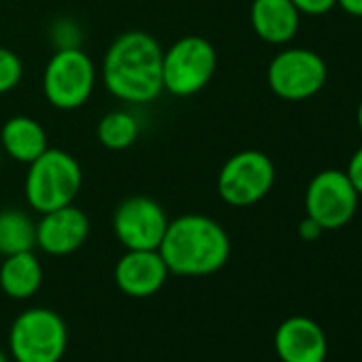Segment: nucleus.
Instances as JSON below:
<instances>
[{"label": "nucleus", "mask_w": 362, "mask_h": 362, "mask_svg": "<svg viewBox=\"0 0 362 362\" xmlns=\"http://www.w3.org/2000/svg\"><path fill=\"white\" fill-rule=\"evenodd\" d=\"M162 54L156 37L130 30L119 35L103 60L105 88L122 103L147 105L156 100L162 88Z\"/></svg>", "instance_id": "1"}, {"label": "nucleus", "mask_w": 362, "mask_h": 362, "mask_svg": "<svg viewBox=\"0 0 362 362\" xmlns=\"http://www.w3.org/2000/svg\"><path fill=\"white\" fill-rule=\"evenodd\" d=\"M168 273L205 277L218 273L230 256V239L222 224L201 214H186L168 222L158 247Z\"/></svg>", "instance_id": "2"}, {"label": "nucleus", "mask_w": 362, "mask_h": 362, "mask_svg": "<svg viewBox=\"0 0 362 362\" xmlns=\"http://www.w3.org/2000/svg\"><path fill=\"white\" fill-rule=\"evenodd\" d=\"M83 184L81 164L64 149H45L28 164L24 194L30 209L47 214L73 205Z\"/></svg>", "instance_id": "3"}, {"label": "nucleus", "mask_w": 362, "mask_h": 362, "mask_svg": "<svg viewBox=\"0 0 362 362\" xmlns=\"http://www.w3.org/2000/svg\"><path fill=\"white\" fill-rule=\"evenodd\" d=\"M216 69L218 54L205 37H181L162 54V88L179 98L194 96L209 86Z\"/></svg>", "instance_id": "4"}, {"label": "nucleus", "mask_w": 362, "mask_h": 362, "mask_svg": "<svg viewBox=\"0 0 362 362\" xmlns=\"http://www.w3.org/2000/svg\"><path fill=\"white\" fill-rule=\"evenodd\" d=\"M66 343L64 320L45 307L20 313L9 332V351L16 362H60Z\"/></svg>", "instance_id": "5"}, {"label": "nucleus", "mask_w": 362, "mask_h": 362, "mask_svg": "<svg viewBox=\"0 0 362 362\" xmlns=\"http://www.w3.org/2000/svg\"><path fill=\"white\" fill-rule=\"evenodd\" d=\"M96 86V66L81 47L56 49L43 71V94L62 111L83 107Z\"/></svg>", "instance_id": "6"}, {"label": "nucleus", "mask_w": 362, "mask_h": 362, "mask_svg": "<svg viewBox=\"0 0 362 362\" xmlns=\"http://www.w3.org/2000/svg\"><path fill=\"white\" fill-rule=\"evenodd\" d=\"M275 184V166L258 149H245L230 156L218 175V194L230 207H250L260 203Z\"/></svg>", "instance_id": "7"}, {"label": "nucleus", "mask_w": 362, "mask_h": 362, "mask_svg": "<svg viewBox=\"0 0 362 362\" xmlns=\"http://www.w3.org/2000/svg\"><path fill=\"white\" fill-rule=\"evenodd\" d=\"M305 207L307 218H311L322 230L343 228L356 216L358 192L345 170L328 168L309 181Z\"/></svg>", "instance_id": "8"}, {"label": "nucleus", "mask_w": 362, "mask_h": 362, "mask_svg": "<svg viewBox=\"0 0 362 362\" xmlns=\"http://www.w3.org/2000/svg\"><path fill=\"white\" fill-rule=\"evenodd\" d=\"M267 81L284 100H307L324 88L326 64L311 49H284L271 60Z\"/></svg>", "instance_id": "9"}, {"label": "nucleus", "mask_w": 362, "mask_h": 362, "mask_svg": "<svg viewBox=\"0 0 362 362\" xmlns=\"http://www.w3.org/2000/svg\"><path fill=\"white\" fill-rule=\"evenodd\" d=\"M166 226V211L149 197H128L113 214V233L126 250H158Z\"/></svg>", "instance_id": "10"}, {"label": "nucleus", "mask_w": 362, "mask_h": 362, "mask_svg": "<svg viewBox=\"0 0 362 362\" xmlns=\"http://www.w3.org/2000/svg\"><path fill=\"white\" fill-rule=\"evenodd\" d=\"M88 235L90 220L75 205L41 214V220L37 222V245L49 256H69L77 252L88 241Z\"/></svg>", "instance_id": "11"}, {"label": "nucleus", "mask_w": 362, "mask_h": 362, "mask_svg": "<svg viewBox=\"0 0 362 362\" xmlns=\"http://www.w3.org/2000/svg\"><path fill=\"white\" fill-rule=\"evenodd\" d=\"M168 277V267L158 250H128L115 264L117 288L134 298L156 294Z\"/></svg>", "instance_id": "12"}, {"label": "nucleus", "mask_w": 362, "mask_h": 362, "mask_svg": "<svg viewBox=\"0 0 362 362\" xmlns=\"http://www.w3.org/2000/svg\"><path fill=\"white\" fill-rule=\"evenodd\" d=\"M275 351L281 362H324L328 341L315 320L294 315L279 324L275 332Z\"/></svg>", "instance_id": "13"}, {"label": "nucleus", "mask_w": 362, "mask_h": 362, "mask_svg": "<svg viewBox=\"0 0 362 362\" xmlns=\"http://www.w3.org/2000/svg\"><path fill=\"white\" fill-rule=\"evenodd\" d=\"M250 22L262 41L271 45H284L298 33L300 13L292 5V0H254Z\"/></svg>", "instance_id": "14"}, {"label": "nucleus", "mask_w": 362, "mask_h": 362, "mask_svg": "<svg viewBox=\"0 0 362 362\" xmlns=\"http://www.w3.org/2000/svg\"><path fill=\"white\" fill-rule=\"evenodd\" d=\"M0 143L11 160L30 164L47 149V134L37 119L28 115H16L9 117L0 130Z\"/></svg>", "instance_id": "15"}, {"label": "nucleus", "mask_w": 362, "mask_h": 362, "mask_svg": "<svg viewBox=\"0 0 362 362\" xmlns=\"http://www.w3.org/2000/svg\"><path fill=\"white\" fill-rule=\"evenodd\" d=\"M43 284V267L33 252L5 256L0 267V288L11 298H30Z\"/></svg>", "instance_id": "16"}, {"label": "nucleus", "mask_w": 362, "mask_h": 362, "mask_svg": "<svg viewBox=\"0 0 362 362\" xmlns=\"http://www.w3.org/2000/svg\"><path fill=\"white\" fill-rule=\"evenodd\" d=\"M37 245V224L20 209L0 211V256L33 252Z\"/></svg>", "instance_id": "17"}, {"label": "nucleus", "mask_w": 362, "mask_h": 362, "mask_svg": "<svg viewBox=\"0 0 362 362\" xmlns=\"http://www.w3.org/2000/svg\"><path fill=\"white\" fill-rule=\"evenodd\" d=\"M139 119L124 109L111 111L107 113L98 126H96V136L98 141L113 151H122L128 149L130 145H134V141L139 139Z\"/></svg>", "instance_id": "18"}, {"label": "nucleus", "mask_w": 362, "mask_h": 362, "mask_svg": "<svg viewBox=\"0 0 362 362\" xmlns=\"http://www.w3.org/2000/svg\"><path fill=\"white\" fill-rule=\"evenodd\" d=\"M24 66L16 52L0 47V94H7L16 90L22 81Z\"/></svg>", "instance_id": "19"}, {"label": "nucleus", "mask_w": 362, "mask_h": 362, "mask_svg": "<svg viewBox=\"0 0 362 362\" xmlns=\"http://www.w3.org/2000/svg\"><path fill=\"white\" fill-rule=\"evenodd\" d=\"M52 41H56L58 49H69V47H79V28L71 22H58L52 33Z\"/></svg>", "instance_id": "20"}, {"label": "nucleus", "mask_w": 362, "mask_h": 362, "mask_svg": "<svg viewBox=\"0 0 362 362\" xmlns=\"http://www.w3.org/2000/svg\"><path fill=\"white\" fill-rule=\"evenodd\" d=\"M292 5L298 9V13L324 16V13H328L337 5V0H292Z\"/></svg>", "instance_id": "21"}, {"label": "nucleus", "mask_w": 362, "mask_h": 362, "mask_svg": "<svg viewBox=\"0 0 362 362\" xmlns=\"http://www.w3.org/2000/svg\"><path fill=\"white\" fill-rule=\"evenodd\" d=\"M347 177L351 181V186L356 188L358 197H362V147L351 156L349 164H347Z\"/></svg>", "instance_id": "22"}, {"label": "nucleus", "mask_w": 362, "mask_h": 362, "mask_svg": "<svg viewBox=\"0 0 362 362\" xmlns=\"http://www.w3.org/2000/svg\"><path fill=\"white\" fill-rule=\"evenodd\" d=\"M298 235L305 239V241H315L320 235H322V228L311 220V218H305L298 226Z\"/></svg>", "instance_id": "23"}, {"label": "nucleus", "mask_w": 362, "mask_h": 362, "mask_svg": "<svg viewBox=\"0 0 362 362\" xmlns=\"http://www.w3.org/2000/svg\"><path fill=\"white\" fill-rule=\"evenodd\" d=\"M337 5L345 13H349L354 18H362V0H337Z\"/></svg>", "instance_id": "24"}, {"label": "nucleus", "mask_w": 362, "mask_h": 362, "mask_svg": "<svg viewBox=\"0 0 362 362\" xmlns=\"http://www.w3.org/2000/svg\"><path fill=\"white\" fill-rule=\"evenodd\" d=\"M356 119H358V128H360V132H362V103L358 105V115H356Z\"/></svg>", "instance_id": "25"}, {"label": "nucleus", "mask_w": 362, "mask_h": 362, "mask_svg": "<svg viewBox=\"0 0 362 362\" xmlns=\"http://www.w3.org/2000/svg\"><path fill=\"white\" fill-rule=\"evenodd\" d=\"M0 362H9V358H7V354L0 349Z\"/></svg>", "instance_id": "26"}]
</instances>
